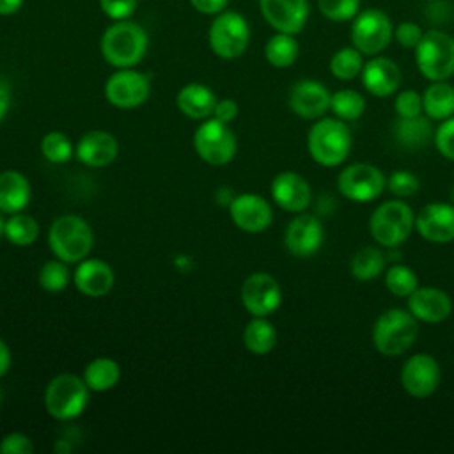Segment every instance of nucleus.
<instances>
[{
	"label": "nucleus",
	"mask_w": 454,
	"mask_h": 454,
	"mask_svg": "<svg viewBox=\"0 0 454 454\" xmlns=\"http://www.w3.org/2000/svg\"><path fill=\"white\" fill-rule=\"evenodd\" d=\"M41 153L51 163H64L73 156V144L64 133L51 131L43 137Z\"/></svg>",
	"instance_id": "nucleus-37"
},
{
	"label": "nucleus",
	"mask_w": 454,
	"mask_h": 454,
	"mask_svg": "<svg viewBox=\"0 0 454 454\" xmlns=\"http://www.w3.org/2000/svg\"><path fill=\"white\" fill-rule=\"evenodd\" d=\"M271 199L284 211L301 213L310 206L312 192L305 177L286 170L277 174L271 181Z\"/></svg>",
	"instance_id": "nucleus-20"
},
{
	"label": "nucleus",
	"mask_w": 454,
	"mask_h": 454,
	"mask_svg": "<svg viewBox=\"0 0 454 454\" xmlns=\"http://www.w3.org/2000/svg\"><path fill=\"white\" fill-rule=\"evenodd\" d=\"M300 53V44L294 39L293 34L277 32L266 41L264 46V57L268 64H271L277 69H286L294 64Z\"/></svg>",
	"instance_id": "nucleus-31"
},
{
	"label": "nucleus",
	"mask_w": 454,
	"mask_h": 454,
	"mask_svg": "<svg viewBox=\"0 0 454 454\" xmlns=\"http://www.w3.org/2000/svg\"><path fill=\"white\" fill-rule=\"evenodd\" d=\"M0 403H2V390H0Z\"/></svg>",
	"instance_id": "nucleus-53"
},
{
	"label": "nucleus",
	"mask_w": 454,
	"mask_h": 454,
	"mask_svg": "<svg viewBox=\"0 0 454 454\" xmlns=\"http://www.w3.org/2000/svg\"><path fill=\"white\" fill-rule=\"evenodd\" d=\"M259 9L271 28L293 35L303 30L310 12L307 0H259Z\"/></svg>",
	"instance_id": "nucleus-16"
},
{
	"label": "nucleus",
	"mask_w": 454,
	"mask_h": 454,
	"mask_svg": "<svg viewBox=\"0 0 454 454\" xmlns=\"http://www.w3.org/2000/svg\"><path fill=\"white\" fill-rule=\"evenodd\" d=\"M450 197H452V204H454V186H452V192H450Z\"/></svg>",
	"instance_id": "nucleus-52"
},
{
	"label": "nucleus",
	"mask_w": 454,
	"mask_h": 454,
	"mask_svg": "<svg viewBox=\"0 0 454 454\" xmlns=\"http://www.w3.org/2000/svg\"><path fill=\"white\" fill-rule=\"evenodd\" d=\"M415 227V215L403 200H387L380 204L369 218V232L383 248L403 245Z\"/></svg>",
	"instance_id": "nucleus-4"
},
{
	"label": "nucleus",
	"mask_w": 454,
	"mask_h": 454,
	"mask_svg": "<svg viewBox=\"0 0 454 454\" xmlns=\"http://www.w3.org/2000/svg\"><path fill=\"white\" fill-rule=\"evenodd\" d=\"M147 32L142 25L128 20L112 23L101 35V55L103 59L117 67H133L137 66L147 51Z\"/></svg>",
	"instance_id": "nucleus-1"
},
{
	"label": "nucleus",
	"mask_w": 454,
	"mask_h": 454,
	"mask_svg": "<svg viewBox=\"0 0 454 454\" xmlns=\"http://www.w3.org/2000/svg\"><path fill=\"white\" fill-rule=\"evenodd\" d=\"M243 344L254 355H266L277 344V332L266 317L254 316L243 330Z\"/></svg>",
	"instance_id": "nucleus-30"
},
{
	"label": "nucleus",
	"mask_w": 454,
	"mask_h": 454,
	"mask_svg": "<svg viewBox=\"0 0 454 454\" xmlns=\"http://www.w3.org/2000/svg\"><path fill=\"white\" fill-rule=\"evenodd\" d=\"M241 301L252 316L266 317L282 303L280 284L270 273L255 271L248 275L241 286Z\"/></svg>",
	"instance_id": "nucleus-14"
},
{
	"label": "nucleus",
	"mask_w": 454,
	"mask_h": 454,
	"mask_svg": "<svg viewBox=\"0 0 454 454\" xmlns=\"http://www.w3.org/2000/svg\"><path fill=\"white\" fill-rule=\"evenodd\" d=\"M69 282V271L66 268V262L57 261H46L39 270V284L48 293H59L66 289Z\"/></svg>",
	"instance_id": "nucleus-38"
},
{
	"label": "nucleus",
	"mask_w": 454,
	"mask_h": 454,
	"mask_svg": "<svg viewBox=\"0 0 454 454\" xmlns=\"http://www.w3.org/2000/svg\"><path fill=\"white\" fill-rule=\"evenodd\" d=\"M339 192L353 202L376 200L387 188L385 174L371 163H351L337 177Z\"/></svg>",
	"instance_id": "nucleus-11"
},
{
	"label": "nucleus",
	"mask_w": 454,
	"mask_h": 454,
	"mask_svg": "<svg viewBox=\"0 0 454 454\" xmlns=\"http://www.w3.org/2000/svg\"><path fill=\"white\" fill-rule=\"evenodd\" d=\"M4 223H5V220L2 218V215H0V236L4 234Z\"/></svg>",
	"instance_id": "nucleus-51"
},
{
	"label": "nucleus",
	"mask_w": 454,
	"mask_h": 454,
	"mask_svg": "<svg viewBox=\"0 0 454 454\" xmlns=\"http://www.w3.org/2000/svg\"><path fill=\"white\" fill-rule=\"evenodd\" d=\"M362 85L364 89L376 98L392 96L401 83V69L399 66L388 59L374 55L362 67Z\"/></svg>",
	"instance_id": "nucleus-21"
},
{
	"label": "nucleus",
	"mask_w": 454,
	"mask_h": 454,
	"mask_svg": "<svg viewBox=\"0 0 454 454\" xmlns=\"http://www.w3.org/2000/svg\"><path fill=\"white\" fill-rule=\"evenodd\" d=\"M330 110L344 122L356 121L365 112V98L355 89H340L332 94Z\"/></svg>",
	"instance_id": "nucleus-34"
},
{
	"label": "nucleus",
	"mask_w": 454,
	"mask_h": 454,
	"mask_svg": "<svg viewBox=\"0 0 454 454\" xmlns=\"http://www.w3.org/2000/svg\"><path fill=\"white\" fill-rule=\"evenodd\" d=\"M193 147L209 165H225L236 154V137L227 122L206 119L193 135Z\"/></svg>",
	"instance_id": "nucleus-10"
},
{
	"label": "nucleus",
	"mask_w": 454,
	"mask_h": 454,
	"mask_svg": "<svg viewBox=\"0 0 454 454\" xmlns=\"http://www.w3.org/2000/svg\"><path fill=\"white\" fill-rule=\"evenodd\" d=\"M23 5V0H0V16H11L18 12Z\"/></svg>",
	"instance_id": "nucleus-50"
},
{
	"label": "nucleus",
	"mask_w": 454,
	"mask_h": 454,
	"mask_svg": "<svg viewBox=\"0 0 454 454\" xmlns=\"http://www.w3.org/2000/svg\"><path fill=\"white\" fill-rule=\"evenodd\" d=\"M94 236L89 223L76 215L59 216L48 231L53 255L64 262H80L92 250Z\"/></svg>",
	"instance_id": "nucleus-5"
},
{
	"label": "nucleus",
	"mask_w": 454,
	"mask_h": 454,
	"mask_svg": "<svg viewBox=\"0 0 454 454\" xmlns=\"http://www.w3.org/2000/svg\"><path fill=\"white\" fill-rule=\"evenodd\" d=\"M317 9L330 21H349L360 12V0H317Z\"/></svg>",
	"instance_id": "nucleus-39"
},
{
	"label": "nucleus",
	"mask_w": 454,
	"mask_h": 454,
	"mask_svg": "<svg viewBox=\"0 0 454 454\" xmlns=\"http://www.w3.org/2000/svg\"><path fill=\"white\" fill-rule=\"evenodd\" d=\"M73 282L76 289L90 298H99L110 293L114 287L115 277L105 261L99 259H82L74 270Z\"/></svg>",
	"instance_id": "nucleus-23"
},
{
	"label": "nucleus",
	"mask_w": 454,
	"mask_h": 454,
	"mask_svg": "<svg viewBox=\"0 0 454 454\" xmlns=\"http://www.w3.org/2000/svg\"><path fill=\"white\" fill-rule=\"evenodd\" d=\"M332 94L317 80H300L291 87L289 108L301 119L317 121L330 110Z\"/></svg>",
	"instance_id": "nucleus-19"
},
{
	"label": "nucleus",
	"mask_w": 454,
	"mask_h": 454,
	"mask_svg": "<svg viewBox=\"0 0 454 454\" xmlns=\"http://www.w3.org/2000/svg\"><path fill=\"white\" fill-rule=\"evenodd\" d=\"M89 403V387L74 374L55 376L44 390V408L57 420L80 417Z\"/></svg>",
	"instance_id": "nucleus-7"
},
{
	"label": "nucleus",
	"mask_w": 454,
	"mask_h": 454,
	"mask_svg": "<svg viewBox=\"0 0 454 454\" xmlns=\"http://www.w3.org/2000/svg\"><path fill=\"white\" fill-rule=\"evenodd\" d=\"M433 140L440 154L454 161V115L440 122V126L434 129Z\"/></svg>",
	"instance_id": "nucleus-42"
},
{
	"label": "nucleus",
	"mask_w": 454,
	"mask_h": 454,
	"mask_svg": "<svg viewBox=\"0 0 454 454\" xmlns=\"http://www.w3.org/2000/svg\"><path fill=\"white\" fill-rule=\"evenodd\" d=\"M236 115H238V105H236L234 99L225 98V99L216 101L215 110H213V117H215V119H218V121L229 124L231 121L236 119Z\"/></svg>",
	"instance_id": "nucleus-46"
},
{
	"label": "nucleus",
	"mask_w": 454,
	"mask_h": 454,
	"mask_svg": "<svg viewBox=\"0 0 454 454\" xmlns=\"http://www.w3.org/2000/svg\"><path fill=\"white\" fill-rule=\"evenodd\" d=\"M11 367V349L4 339H0V378L7 374Z\"/></svg>",
	"instance_id": "nucleus-49"
},
{
	"label": "nucleus",
	"mask_w": 454,
	"mask_h": 454,
	"mask_svg": "<svg viewBox=\"0 0 454 454\" xmlns=\"http://www.w3.org/2000/svg\"><path fill=\"white\" fill-rule=\"evenodd\" d=\"M364 67V53L355 46H344L337 50L330 59V73L342 82L355 80Z\"/></svg>",
	"instance_id": "nucleus-35"
},
{
	"label": "nucleus",
	"mask_w": 454,
	"mask_h": 454,
	"mask_svg": "<svg viewBox=\"0 0 454 454\" xmlns=\"http://www.w3.org/2000/svg\"><path fill=\"white\" fill-rule=\"evenodd\" d=\"M30 183L18 170L0 172V213H20L30 202Z\"/></svg>",
	"instance_id": "nucleus-25"
},
{
	"label": "nucleus",
	"mask_w": 454,
	"mask_h": 454,
	"mask_svg": "<svg viewBox=\"0 0 454 454\" xmlns=\"http://www.w3.org/2000/svg\"><path fill=\"white\" fill-rule=\"evenodd\" d=\"M353 145V137L344 121L337 117L317 119L307 133L310 158L323 167L340 165Z\"/></svg>",
	"instance_id": "nucleus-2"
},
{
	"label": "nucleus",
	"mask_w": 454,
	"mask_h": 454,
	"mask_svg": "<svg viewBox=\"0 0 454 454\" xmlns=\"http://www.w3.org/2000/svg\"><path fill=\"white\" fill-rule=\"evenodd\" d=\"M424 114L433 121H445L454 115V87L443 82H431L422 92Z\"/></svg>",
	"instance_id": "nucleus-27"
},
{
	"label": "nucleus",
	"mask_w": 454,
	"mask_h": 454,
	"mask_svg": "<svg viewBox=\"0 0 454 454\" xmlns=\"http://www.w3.org/2000/svg\"><path fill=\"white\" fill-rule=\"evenodd\" d=\"M149 78L131 67L115 71L105 83V98L110 105L122 110L140 106L149 98Z\"/></svg>",
	"instance_id": "nucleus-12"
},
{
	"label": "nucleus",
	"mask_w": 454,
	"mask_h": 454,
	"mask_svg": "<svg viewBox=\"0 0 454 454\" xmlns=\"http://www.w3.org/2000/svg\"><path fill=\"white\" fill-rule=\"evenodd\" d=\"M394 110L397 114V117H401V119H411V117L422 115L424 114L422 94H419L417 90H411V89L401 90L394 99Z\"/></svg>",
	"instance_id": "nucleus-41"
},
{
	"label": "nucleus",
	"mask_w": 454,
	"mask_h": 454,
	"mask_svg": "<svg viewBox=\"0 0 454 454\" xmlns=\"http://www.w3.org/2000/svg\"><path fill=\"white\" fill-rule=\"evenodd\" d=\"M434 135L431 122L422 117H411V119H401L394 126V137L395 140L408 149H419L429 142V138Z\"/></svg>",
	"instance_id": "nucleus-29"
},
{
	"label": "nucleus",
	"mask_w": 454,
	"mask_h": 454,
	"mask_svg": "<svg viewBox=\"0 0 454 454\" xmlns=\"http://www.w3.org/2000/svg\"><path fill=\"white\" fill-rule=\"evenodd\" d=\"M32 440L25 433H9L0 440V454H30Z\"/></svg>",
	"instance_id": "nucleus-45"
},
{
	"label": "nucleus",
	"mask_w": 454,
	"mask_h": 454,
	"mask_svg": "<svg viewBox=\"0 0 454 454\" xmlns=\"http://www.w3.org/2000/svg\"><path fill=\"white\" fill-rule=\"evenodd\" d=\"M387 188L395 197H411L419 192L420 183L419 177L410 170H394L387 177Z\"/></svg>",
	"instance_id": "nucleus-40"
},
{
	"label": "nucleus",
	"mask_w": 454,
	"mask_h": 454,
	"mask_svg": "<svg viewBox=\"0 0 454 454\" xmlns=\"http://www.w3.org/2000/svg\"><path fill=\"white\" fill-rule=\"evenodd\" d=\"M415 62L424 78L443 82L454 74V37L443 30L424 32L415 48Z\"/></svg>",
	"instance_id": "nucleus-6"
},
{
	"label": "nucleus",
	"mask_w": 454,
	"mask_h": 454,
	"mask_svg": "<svg viewBox=\"0 0 454 454\" xmlns=\"http://www.w3.org/2000/svg\"><path fill=\"white\" fill-rule=\"evenodd\" d=\"M138 0H99V7L105 16L114 21L128 20L137 11Z\"/></svg>",
	"instance_id": "nucleus-44"
},
{
	"label": "nucleus",
	"mask_w": 454,
	"mask_h": 454,
	"mask_svg": "<svg viewBox=\"0 0 454 454\" xmlns=\"http://www.w3.org/2000/svg\"><path fill=\"white\" fill-rule=\"evenodd\" d=\"M385 264H387V257L378 247H364L351 257L349 271L356 280L367 282L381 275L385 270Z\"/></svg>",
	"instance_id": "nucleus-32"
},
{
	"label": "nucleus",
	"mask_w": 454,
	"mask_h": 454,
	"mask_svg": "<svg viewBox=\"0 0 454 454\" xmlns=\"http://www.w3.org/2000/svg\"><path fill=\"white\" fill-rule=\"evenodd\" d=\"M419 333V321L410 310L388 309L378 316L372 326V344L383 356L406 353Z\"/></svg>",
	"instance_id": "nucleus-3"
},
{
	"label": "nucleus",
	"mask_w": 454,
	"mask_h": 454,
	"mask_svg": "<svg viewBox=\"0 0 454 454\" xmlns=\"http://www.w3.org/2000/svg\"><path fill=\"white\" fill-rule=\"evenodd\" d=\"M176 105L190 119H206L213 115L216 96L204 83H186L177 92Z\"/></svg>",
	"instance_id": "nucleus-26"
},
{
	"label": "nucleus",
	"mask_w": 454,
	"mask_h": 454,
	"mask_svg": "<svg viewBox=\"0 0 454 454\" xmlns=\"http://www.w3.org/2000/svg\"><path fill=\"white\" fill-rule=\"evenodd\" d=\"M415 229L429 243H450L454 239V204H426L415 216Z\"/></svg>",
	"instance_id": "nucleus-17"
},
{
	"label": "nucleus",
	"mask_w": 454,
	"mask_h": 454,
	"mask_svg": "<svg viewBox=\"0 0 454 454\" xmlns=\"http://www.w3.org/2000/svg\"><path fill=\"white\" fill-rule=\"evenodd\" d=\"M190 4L200 14H220L225 11L229 0H190Z\"/></svg>",
	"instance_id": "nucleus-47"
},
{
	"label": "nucleus",
	"mask_w": 454,
	"mask_h": 454,
	"mask_svg": "<svg viewBox=\"0 0 454 454\" xmlns=\"http://www.w3.org/2000/svg\"><path fill=\"white\" fill-rule=\"evenodd\" d=\"M207 41L216 57L225 60L238 59L250 43L248 21L236 11H222L211 21Z\"/></svg>",
	"instance_id": "nucleus-8"
},
{
	"label": "nucleus",
	"mask_w": 454,
	"mask_h": 454,
	"mask_svg": "<svg viewBox=\"0 0 454 454\" xmlns=\"http://www.w3.org/2000/svg\"><path fill=\"white\" fill-rule=\"evenodd\" d=\"M119 153V144L114 135L96 129L83 135L76 145V158L87 167H106L110 165Z\"/></svg>",
	"instance_id": "nucleus-24"
},
{
	"label": "nucleus",
	"mask_w": 454,
	"mask_h": 454,
	"mask_svg": "<svg viewBox=\"0 0 454 454\" xmlns=\"http://www.w3.org/2000/svg\"><path fill=\"white\" fill-rule=\"evenodd\" d=\"M39 234V223L35 218L25 213H12L4 223V236L16 247H28Z\"/></svg>",
	"instance_id": "nucleus-33"
},
{
	"label": "nucleus",
	"mask_w": 454,
	"mask_h": 454,
	"mask_svg": "<svg viewBox=\"0 0 454 454\" xmlns=\"http://www.w3.org/2000/svg\"><path fill=\"white\" fill-rule=\"evenodd\" d=\"M351 44L364 55H380L394 37V25L387 12L369 7L360 11L351 23Z\"/></svg>",
	"instance_id": "nucleus-9"
},
{
	"label": "nucleus",
	"mask_w": 454,
	"mask_h": 454,
	"mask_svg": "<svg viewBox=\"0 0 454 454\" xmlns=\"http://www.w3.org/2000/svg\"><path fill=\"white\" fill-rule=\"evenodd\" d=\"M408 310L417 321L440 323L452 312L450 296L438 287H417L408 296Z\"/></svg>",
	"instance_id": "nucleus-22"
},
{
	"label": "nucleus",
	"mask_w": 454,
	"mask_h": 454,
	"mask_svg": "<svg viewBox=\"0 0 454 454\" xmlns=\"http://www.w3.org/2000/svg\"><path fill=\"white\" fill-rule=\"evenodd\" d=\"M325 229L321 222L312 215L294 216L284 234V245L287 252L298 259L312 257L323 245Z\"/></svg>",
	"instance_id": "nucleus-15"
},
{
	"label": "nucleus",
	"mask_w": 454,
	"mask_h": 454,
	"mask_svg": "<svg viewBox=\"0 0 454 454\" xmlns=\"http://www.w3.org/2000/svg\"><path fill=\"white\" fill-rule=\"evenodd\" d=\"M442 371L434 356L427 353L411 355L401 367V385L404 392L415 399L433 395L440 385Z\"/></svg>",
	"instance_id": "nucleus-13"
},
{
	"label": "nucleus",
	"mask_w": 454,
	"mask_h": 454,
	"mask_svg": "<svg viewBox=\"0 0 454 454\" xmlns=\"http://www.w3.org/2000/svg\"><path fill=\"white\" fill-rule=\"evenodd\" d=\"M385 286L394 296L408 298L419 287V277L406 264H392L385 271Z\"/></svg>",
	"instance_id": "nucleus-36"
},
{
	"label": "nucleus",
	"mask_w": 454,
	"mask_h": 454,
	"mask_svg": "<svg viewBox=\"0 0 454 454\" xmlns=\"http://www.w3.org/2000/svg\"><path fill=\"white\" fill-rule=\"evenodd\" d=\"M11 105V90L5 80L0 78V121L5 117Z\"/></svg>",
	"instance_id": "nucleus-48"
},
{
	"label": "nucleus",
	"mask_w": 454,
	"mask_h": 454,
	"mask_svg": "<svg viewBox=\"0 0 454 454\" xmlns=\"http://www.w3.org/2000/svg\"><path fill=\"white\" fill-rule=\"evenodd\" d=\"M424 35V30L420 28L419 23L415 21H401L395 28H394V37L395 41L408 50H415L420 43Z\"/></svg>",
	"instance_id": "nucleus-43"
},
{
	"label": "nucleus",
	"mask_w": 454,
	"mask_h": 454,
	"mask_svg": "<svg viewBox=\"0 0 454 454\" xmlns=\"http://www.w3.org/2000/svg\"><path fill=\"white\" fill-rule=\"evenodd\" d=\"M229 213L236 227L250 234L266 231L273 220L271 206L257 193H241L234 197L229 204Z\"/></svg>",
	"instance_id": "nucleus-18"
},
{
	"label": "nucleus",
	"mask_w": 454,
	"mask_h": 454,
	"mask_svg": "<svg viewBox=\"0 0 454 454\" xmlns=\"http://www.w3.org/2000/svg\"><path fill=\"white\" fill-rule=\"evenodd\" d=\"M121 378V367L115 360L99 356L87 364L83 371V381L92 392H106L117 385Z\"/></svg>",
	"instance_id": "nucleus-28"
}]
</instances>
